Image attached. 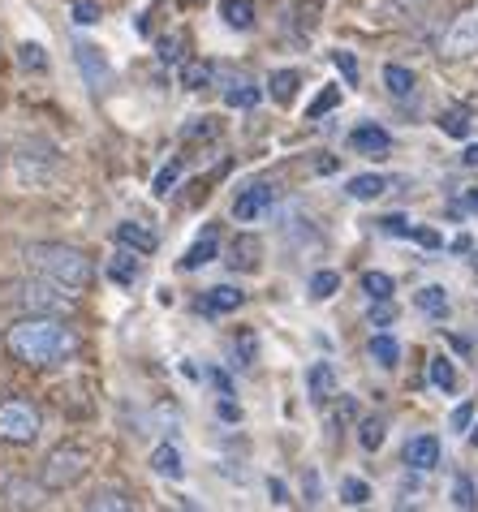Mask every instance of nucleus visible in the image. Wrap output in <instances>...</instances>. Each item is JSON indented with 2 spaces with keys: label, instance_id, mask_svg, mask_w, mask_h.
Masks as SVG:
<instances>
[{
  "label": "nucleus",
  "instance_id": "nucleus-51",
  "mask_svg": "<svg viewBox=\"0 0 478 512\" xmlns=\"http://www.w3.org/2000/svg\"><path fill=\"white\" fill-rule=\"evenodd\" d=\"M0 164H5V160H0Z\"/></svg>",
  "mask_w": 478,
  "mask_h": 512
},
{
  "label": "nucleus",
  "instance_id": "nucleus-24",
  "mask_svg": "<svg viewBox=\"0 0 478 512\" xmlns=\"http://www.w3.org/2000/svg\"><path fill=\"white\" fill-rule=\"evenodd\" d=\"M108 276L117 280V284H125V289H130V284L138 280V259H134V250H125V246H121V254L108 263Z\"/></svg>",
  "mask_w": 478,
  "mask_h": 512
},
{
  "label": "nucleus",
  "instance_id": "nucleus-42",
  "mask_svg": "<svg viewBox=\"0 0 478 512\" xmlns=\"http://www.w3.org/2000/svg\"><path fill=\"white\" fill-rule=\"evenodd\" d=\"M332 61H336V69L345 74L349 87H354V82H358V61H354V56H349V52H332Z\"/></svg>",
  "mask_w": 478,
  "mask_h": 512
},
{
  "label": "nucleus",
  "instance_id": "nucleus-32",
  "mask_svg": "<svg viewBox=\"0 0 478 512\" xmlns=\"http://www.w3.org/2000/svg\"><path fill=\"white\" fill-rule=\"evenodd\" d=\"M453 504H457V508H474V504H478V491H474V482H470L466 474L453 478Z\"/></svg>",
  "mask_w": 478,
  "mask_h": 512
},
{
  "label": "nucleus",
  "instance_id": "nucleus-47",
  "mask_svg": "<svg viewBox=\"0 0 478 512\" xmlns=\"http://www.w3.org/2000/svg\"><path fill=\"white\" fill-rule=\"evenodd\" d=\"M212 379H216V388H220L224 396H233V383H229V375H224V371H212Z\"/></svg>",
  "mask_w": 478,
  "mask_h": 512
},
{
  "label": "nucleus",
  "instance_id": "nucleus-23",
  "mask_svg": "<svg viewBox=\"0 0 478 512\" xmlns=\"http://www.w3.org/2000/svg\"><path fill=\"white\" fill-rule=\"evenodd\" d=\"M224 22H229L233 31H250V26H255V5H250V0H224Z\"/></svg>",
  "mask_w": 478,
  "mask_h": 512
},
{
  "label": "nucleus",
  "instance_id": "nucleus-16",
  "mask_svg": "<svg viewBox=\"0 0 478 512\" xmlns=\"http://www.w3.org/2000/svg\"><path fill=\"white\" fill-rule=\"evenodd\" d=\"M263 99V91L255 87V82H246V78H233L229 87H224V104L229 108H255Z\"/></svg>",
  "mask_w": 478,
  "mask_h": 512
},
{
  "label": "nucleus",
  "instance_id": "nucleus-20",
  "mask_svg": "<svg viewBox=\"0 0 478 512\" xmlns=\"http://www.w3.org/2000/svg\"><path fill=\"white\" fill-rule=\"evenodd\" d=\"M418 310H423V315H431V319H444L448 315V293L440 289V284H427V289H418Z\"/></svg>",
  "mask_w": 478,
  "mask_h": 512
},
{
  "label": "nucleus",
  "instance_id": "nucleus-19",
  "mask_svg": "<svg viewBox=\"0 0 478 512\" xmlns=\"http://www.w3.org/2000/svg\"><path fill=\"white\" fill-rule=\"evenodd\" d=\"M384 87L392 99H410L414 95V74L405 65H384Z\"/></svg>",
  "mask_w": 478,
  "mask_h": 512
},
{
  "label": "nucleus",
  "instance_id": "nucleus-12",
  "mask_svg": "<svg viewBox=\"0 0 478 512\" xmlns=\"http://www.w3.org/2000/svg\"><path fill=\"white\" fill-rule=\"evenodd\" d=\"M246 302L242 289H233V284H216V289H207L203 297V315H229V310H237Z\"/></svg>",
  "mask_w": 478,
  "mask_h": 512
},
{
  "label": "nucleus",
  "instance_id": "nucleus-8",
  "mask_svg": "<svg viewBox=\"0 0 478 512\" xmlns=\"http://www.w3.org/2000/svg\"><path fill=\"white\" fill-rule=\"evenodd\" d=\"M272 203H276V186H267V181H255V186H246L242 194L233 198V216L242 220V224H255Z\"/></svg>",
  "mask_w": 478,
  "mask_h": 512
},
{
  "label": "nucleus",
  "instance_id": "nucleus-28",
  "mask_svg": "<svg viewBox=\"0 0 478 512\" xmlns=\"http://www.w3.org/2000/svg\"><path fill=\"white\" fill-rule=\"evenodd\" d=\"M362 293L375 297V302H388V297H392V276H384V272H367V276H362Z\"/></svg>",
  "mask_w": 478,
  "mask_h": 512
},
{
  "label": "nucleus",
  "instance_id": "nucleus-18",
  "mask_svg": "<svg viewBox=\"0 0 478 512\" xmlns=\"http://www.w3.org/2000/svg\"><path fill=\"white\" fill-rule=\"evenodd\" d=\"M470 108L466 104H457V108H444L440 112V130L448 134V138H470Z\"/></svg>",
  "mask_w": 478,
  "mask_h": 512
},
{
  "label": "nucleus",
  "instance_id": "nucleus-27",
  "mask_svg": "<svg viewBox=\"0 0 478 512\" xmlns=\"http://www.w3.org/2000/svg\"><path fill=\"white\" fill-rule=\"evenodd\" d=\"M431 383L440 392H457V366L448 358H431Z\"/></svg>",
  "mask_w": 478,
  "mask_h": 512
},
{
  "label": "nucleus",
  "instance_id": "nucleus-48",
  "mask_svg": "<svg viewBox=\"0 0 478 512\" xmlns=\"http://www.w3.org/2000/svg\"><path fill=\"white\" fill-rule=\"evenodd\" d=\"M461 164H470V168H478V147H466V155H461Z\"/></svg>",
  "mask_w": 478,
  "mask_h": 512
},
{
  "label": "nucleus",
  "instance_id": "nucleus-5",
  "mask_svg": "<svg viewBox=\"0 0 478 512\" xmlns=\"http://www.w3.org/2000/svg\"><path fill=\"white\" fill-rule=\"evenodd\" d=\"M18 293H22V306H26V310H39V315H65V310L74 306V302H69V297L61 293V284L44 280V276H39L35 284H22Z\"/></svg>",
  "mask_w": 478,
  "mask_h": 512
},
{
  "label": "nucleus",
  "instance_id": "nucleus-41",
  "mask_svg": "<svg viewBox=\"0 0 478 512\" xmlns=\"http://www.w3.org/2000/svg\"><path fill=\"white\" fill-rule=\"evenodd\" d=\"M379 229L392 233V237H410V233H414V224L405 220V216H384V220H379Z\"/></svg>",
  "mask_w": 478,
  "mask_h": 512
},
{
  "label": "nucleus",
  "instance_id": "nucleus-49",
  "mask_svg": "<svg viewBox=\"0 0 478 512\" xmlns=\"http://www.w3.org/2000/svg\"><path fill=\"white\" fill-rule=\"evenodd\" d=\"M466 207H470V211H478V190H470V194H466Z\"/></svg>",
  "mask_w": 478,
  "mask_h": 512
},
{
  "label": "nucleus",
  "instance_id": "nucleus-34",
  "mask_svg": "<svg viewBox=\"0 0 478 512\" xmlns=\"http://www.w3.org/2000/svg\"><path fill=\"white\" fill-rule=\"evenodd\" d=\"M177 177H181V164L173 160V164H164V168H160V173H156V181H151V190H156V194L164 198L168 190H173V186H177Z\"/></svg>",
  "mask_w": 478,
  "mask_h": 512
},
{
  "label": "nucleus",
  "instance_id": "nucleus-46",
  "mask_svg": "<svg viewBox=\"0 0 478 512\" xmlns=\"http://www.w3.org/2000/svg\"><path fill=\"white\" fill-rule=\"evenodd\" d=\"M410 237H414V241H423V246H440V237H435L431 229H414Z\"/></svg>",
  "mask_w": 478,
  "mask_h": 512
},
{
  "label": "nucleus",
  "instance_id": "nucleus-7",
  "mask_svg": "<svg viewBox=\"0 0 478 512\" xmlns=\"http://www.w3.org/2000/svg\"><path fill=\"white\" fill-rule=\"evenodd\" d=\"M74 61L82 69V82H87L95 95H104L112 87V65H108V56L95 44H74Z\"/></svg>",
  "mask_w": 478,
  "mask_h": 512
},
{
  "label": "nucleus",
  "instance_id": "nucleus-15",
  "mask_svg": "<svg viewBox=\"0 0 478 512\" xmlns=\"http://www.w3.org/2000/svg\"><path fill=\"white\" fill-rule=\"evenodd\" d=\"M349 198H358V203H371V198H379L388 190V177H379V173H362V177H349Z\"/></svg>",
  "mask_w": 478,
  "mask_h": 512
},
{
  "label": "nucleus",
  "instance_id": "nucleus-1",
  "mask_svg": "<svg viewBox=\"0 0 478 512\" xmlns=\"http://www.w3.org/2000/svg\"><path fill=\"white\" fill-rule=\"evenodd\" d=\"M5 345L13 358L26 366H61L78 353V336H74V327H65L61 319L31 315V319H18L9 327Z\"/></svg>",
  "mask_w": 478,
  "mask_h": 512
},
{
  "label": "nucleus",
  "instance_id": "nucleus-40",
  "mask_svg": "<svg viewBox=\"0 0 478 512\" xmlns=\"http://www.w3.org/2000/svg\"><path fill=\"white\" fill-rule=\"evenodd\" d=\"M87 508H121V512H125V508H130V500H125L121 491H100V495H95V500H91Z\"/></svg>",
  "mask_w": 478,
  "mask_h": 512
},
{
  "label": "nucleus",
  "instance_id": "nucleus-37",
  "mask_svg": "<svg viewBox=\"0 0 478 512\" xmlns=\"http://www.w3.org/2000/svg\"><path fill=\"white\" fill-rule=\"evenodd\" d=\"M233 353H237V358H242L237 366H255V336H250V332H242V336L233 340Z\"/></svg>",
  "mask_w": 478,
  "mask_h": 512
},
{
  "label": "nucleus",
  "instance_id": "nucleus-38",
  "mask_svg": "<svg viewBox=\"0 0 478 512\" xmlns=\"http://www.w3.org/2000/svg\"><path fill=\"white\" fill-rule=\"evenodd\" d=\"M362 448H367V452H375L379 444H384V422H362Z\"/></svg>",
  "mask_w": 478,
  "mask_h": 512
},
{
  "label": "nucleus",
  "instance_id": "nucleus-3",
  "mask_svg": "<svg viewBox=\"0 0 478 512\" xmlns=\"http://www.w3.org/2000/svg\"><path fill=\"white\" fill-rule=\"evenodd\" d=\"M87 474V452H82L78 444H65V448H56L48 452V461H44V474H39V482H44L48 491H65V487H74V482Z\"/></svg>",
  "mask_w": 478,
  "mask_h": 512
},
{
  "label": "nucleus",
  "instance_id": "nucleus-25",
  "mask_svg": "<svg viewBox=\"0 0 478 512\" xmlns=\"http://www.w3.org/2000/svg\"><path fill=\"white\" fill-rule=\"evenodd\" d=\"M229 263L242 267V272H255V267H259V241H255V237H237Z\"/></svg>",
  "mask_w": 478,
  "mask_h": 512
},
{
  "label": "nucleus",
  "instance_id": "nucleus-26",
  "mask_svg": "<svg viewBox=\"0 0 478 512\" xmlns=\"http://www.w3.org/2000/svg\"><path fill=\"white\" fill-rule=\"evenodd\" d=\"M207 82H212V65L207 61H186L181 65V87L186 91H203Z\"/></svg>",
  "mask_w": 478,
  "mask_h": 512
},
{
  "label": "nucleus",
  "instance_id": "nucleus-4",
  "mask_svg": "<svg viewBox=\"0 0 478 512\" xmlns=\"http://www.w3.org/2000/svg\"><path fill=\"white\" fill-rule=\"evenodd\" d=\"M0 439H5V444H35L39 414H35L31 401H18V396L0 401Z\"/></svg>",
  "mask_w": 478,
  "mask_h": 512
},
{
  "label": "nucleus",
  "instance_id": "nucleus-50",
  "mask_svg": "<svg viewBox=\"0 0 478 512\" xmlns=\"http://www.w3.org/2000/svg\"><path fill=\"white\" fill-rule=\"evenodd\" d=\"M470 439H474V444H478V426H470Z\"/></svg>",
  "mask_w": 478,
  "mask_h": 512
},
{
  "label": "nucleus",
  "instance_id": "nucleus-21",
  "mask_svg": "<svg viewBox=\"0 0 478 512\" xmlns=\"http://www.w3.org/2000/svg\"><path fill=\"white\" fill-rule=\"evenodd\" d=\"M298 69H276V74L272 78H267V87H272V99H276V104H289V99L293 95H298Z\"/></svg>",
  "mask_w": 478,
  "mask_h": 512
},
{
  "label": "nucleus",
  "instance_id": "nucleus-36",
  "mask_svg": "<svg viewBox=\"0 0 478 512\" xmlns=\"http://www.w3.org/2000/svg\"><path fill=\"white\" fill-rule=\"evenodd\" d=\"M341 491H345L349 504H367V500H371V491H367V482H362V478H345Z\"/></svg>",
  "mask_w": 478,
  "mask_h": 512
},
{
  "label": "nucleus",
  "instance_id": "nucleus-17",
  "mask_svg": "<svg viewBox=\"0 0 478 512\" xmlns=\"http://www.w3.org/2000/svg\"><path fill=\"white\" fill-rule=\"evenodd\" d=\"M151 469H156L160 478H181V474H186V465H181V452L173 444H160L156 452H151Z\"/></svg>",
  "mask_w": 478,
  "mask_h": 512
},
{
  "label": "nucleus",
  "instance_id": "nucleus-39",
  "mask_svg": "<svg viewBox=\"0 0 478 512\" xmlns=\"http://www.w3.org/2000/svg\"><path fill=\"white\" fill-rule=\"evenodd\" d=\"M5 495H9V504H18V508H31V504H39V500H35L39 491H35V487H22V482H13V487H9Z\"/></svg>",
  "mask_w": 478,
  "mask_h": 512
},
{
  "label": "nucleus",
  "instance_id": "nucleus-29",
  "mask_svg": "<svg viewBox=\"0 0 478 512\" xmlns=\"http://www.w3.org/2000/svg\"><path fill=\"white\" fill-rule=\"evenodd\" d=\"M336 104H341V87H323V91L315 95V104L306 108V121H319L323 112H332Z\"/></svg>",
  "mask_w": 478,
  "mask_h": 512
},
{
  "label": "nucleus",
  "instance_id": "nucleus-43",
  "mask_svg": "<svg viewBox=\"0 0 478 512\" xmlns=\"http://www.w3.org/2000/svg\"><path fill=\"white\" fill-rule=\"evenodd\" d=\"M474 426V405H457L453 409V431H470Z\"/></svg>",
  "mask_w": 478,
  "mask_h": 512
},
{
  "label": "nucleus",
  "instance_id": "nucleus-14",
  "mask_svg": "<svg viewBox=\"0 0 478 512\" xmlns=\"http://www.w3.org/2000/svg\"><path fill=\"white\" fill-rule=\"evenodd\" d=\"M220 254V241H216V233L207 229L199 241H194V246L186 250V259H181V272H199V267H207Z\"/></svg>",
  "mask_w": 478,
  "mask_h": 512
},
{
  "label": "nucleus",
  "instance_id": "nucleus-44",
  "mask_svg": "<svg viewBox=\"0 0 478 512\" xmlns=\"http://www.w3.org/2000/svg\"><path fill=\"white\" fill-rule=\"evenodd\" d=\"M220 418L224 422H237V418H242V409H237L233 401H220Z\"/></svg>",
  "mask_w": 478,
  "mask_h": 512
},
{
  "label": "nucleus",
  "instance_id": "nucleus-45",
  "mask_svg": "<svg viewBox=\"0 0 478 512\" xmlns=\"http://www.w3.org/2000/svg\"><path fill=\"white\" fill-rule=\"evenodd\" d=\"M267 491H272V500H276V504H289V495H285V482H276V478H272V482H267Z\"/></svg>",
  "mask_w": 478,
  "mask_h": 512
},
{
  "label": "nucleus",
  "instance_id": "nucleus-33",
  "mask_svg": "<svg viewBox=\"0 0 478 512\" xmlns=\"http://www.w3.org/2000/svg\"><path fill=\"white\" fill-rule=\"evenodd\" d=\"M336 289H341V276H336V272H315L311 276V297H319V302H323V297H332Z\"/></svg>",
  "mask_w": 478,
  "mask_h": 512
},
{
  "label": "nucleus",
  "instance_id": "nucleus-9",
  "mask_svg": "<svg viewBox=\"0 0 478 512\" xmlns=\"http://www.w3.org/2000/svg\"><path fill=\"white\" fill-rule=\"evenodd\" d=\"M349 147H354L358 155H375V160H384V155L392 151V134L384 130V125L367 121V125H358V130L349 134Z\"/></svg>",
  "mask_w": 478,
  "mask_h": 512
},
{
  "label": "nucleus",
  "instance_id": "nucleus-2",
  "mask_svg": "<svg viewBox=\"0 0 478 512\" xmlns=\"http://www.w3.org/2000/svg\"><path fill=\"white\" fill-rule=\"evenodd\" d=\"M26 263L44 280H56L61 289H74V293L95 280L91 259L78 246H65V241H35V246H26Z\"/></svg>",
  "mask_w": 478,
  "mask_h": 512
},
{
  "label": "nucleus",
  "instance_id": "nucleus-13",
  "mask_svg": "<svg viewBox=\"0 0 478 512\" xmlns=\"http://www.w3.org/2000/svg\"><path fill=\"white\" fill-rule=\"evenodd\" d=\"M306 396H311L315 405H323L328 396H336V375L328 362H315L311 371H306Z\"/></svg>",
  "mask_w": 478,
  "mask_h": 512
},
{
  "label": "nucleus",
  "instance_id": "nucleus-22",
  "mask_svg": "<svg viewBox=\"0 0 478 512\" xmlns=\"http://www.w3.org/2000/svg\"><path fill=\"white\" fill-rule=\"evenodd\" d=\"M371 358L384 366V371H397V362H401V345H397V336H371Z\"/></svg>",
  "mask_w": 478,
  "mask_h": 512
},
{
  "label": "nucleus",
  "instance_id": "nucleus-11",
  "mask_svg": "<svg viewBox=\"0 0 478 512\" xmlns=\"http://www.w3.org/2000/svg\"><path fill=\"white\" fill-rule=\"evenodd\" d=\"M117 246H125V250H134V254H156V246H160V237L151 233V229H143V224H134V220H125V224H117Z\"/></svg>",
  "mask_w": 478,
  "mask_h": 512
},
{
  "label": "nucleus",
  "instance_id": "nucleus-30",
  "mask_svg": "<svg viewBox=\"0 0 478 512\" xmlns=\"http://www.w3.org/2000/svg\"><path fill=\"white\" fill-rule=\"evenodd\" d=\"M156 48H160V61L164 65H177L181 56H186V35H164Z\"/></svg>",
  "mask_w": 478,
  "mask_h": 512
},
{
  "label": "nucleus",
  "instance_id": "nucleus-31",
  "mask_svg": "<svg viewBox=\"0 0 478 512\" xmlns=\"http://www.w3.org/2000/svg\"><path fill=\"white\" fill-rule=\"evenodd\" d=\"M18 61H22V69H35V74H44V69H48V52L39 48V44H22L18 48Z\"/></svg>",
  "mask_w": 478,
  "mask_h": 512
},
{
  "label": "nucleus",
  "instance_id": "nucleus-6",
  "mask_svg": "<svg viewBox=\"0 0 478 512\" xmlns=\"http://www.w3.org/2000/svg\"><path fill=\"white\" fill-rule=\"evenodd\" d=\"M440 52L444 56H478V5L466 9L453 26H448Z\"/></svg>",
  "mask_w": 478,
  "mask_h": 512
},
{
  "label": "nucleus",
  "instance_id": "nucleus-35",
  "mask_svg": "<svg viewBox=\"0 0 478 512\" xmlns=\"http://www.w3.org/2000/svg\"><path fill=\"white\" fill-rule=\"evenodd\" d=\"M69 13H74L78 26H95V22H100V5H95V0H74V9H69Z\"/></svg>",
  "mask_w": 478,
  "mask_h": 512
},
{
  "label": "nucleus",
  "instance_id": "nucleus-10",
  "mask_svg": "<svg viewBox=\"0 0 478 512\" xmlns=\"http://www.w3.org/2000/svg\"><path fill=\"white\" fill-rule=\"evenodd\" d=\"M401 457H405V465H410V469L427 474V469L440 465V439H435V435H414L410 444H405Z\"/></svg>",
  "mask_w": 478,
  "mask_h": 512
}]
</instances>
